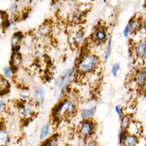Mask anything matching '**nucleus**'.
Segmentation results:
<instances>
[{"instance_id": "f257e3e1", "label": "nucleus", "mask_w": 146, "mask_h": 146, "mask_svg": "<svg viewBox=\"0 0 146 146\" xmlns=\"http://www.w3.org/2000/svg\"><path fill=\"white\" fill-rule=\"evenodd\" d=\"M98 62V58L96 55H93V54L85 55L79 61L78 70L83 74L90 73L96 69Z\"/></svg>"}, {"instance_id": "f03ea898", "label": "nucleus", "mask_w": 146, "mask_h": 146, "mask_svg": "<svg viewBox=\"0 0 146 146\" xmlns=\"http://www.w3.org/2000/svg\"><path fill=\"white\" fill-rule=\"evenodd\" d=\"M75 72L74 70L70 68L68 70H66L65 71L60 75L54 82V85L58 89H62V88H67L69 83L71 82L74 78Z\"/></svg>"}, {"instance_id": "7ed1b4c3", "label": "nucleus", "mask_w": 146, "mask_h": 146, "mask_svg": "<svg viewBox=\"0 0 146 146\" xmlns=\"http://www.w3.org/2000/svg\"><path fill=\"white\" fill-rule=\"evenodd\" d=\"M94 131V122L90 119H85V121L81 124L80 129H79V134L83 138H86L93 134Z\"/></svg>"}, {"instance_id": "20e7f679", "label": "nucleus", "mask_w": 146, "mask_h": 146, "mask_svg": "<svg viewBox=\"0 0 146 146\" xmlns=\"http://www.w3.org/2000/svg\"><path fill=\"white\" fill-rule=\"evenodd\" d=\"M45 94H46V91L42 86L37 87L33 92L34 100L38 106H43L44 102H45Z\"/></svg>"}, {"instance_id": "39448f33", "label": "nucleus", "mask_w": 146, "mask_h": 146, "mask_svg": "<svg viewBox=\"0 0 146 146\" xmlns=\"http://www.w3.org/2000/svg\"><path fill=\"white\" fill-rule=\"evenodd\" d=\"M20 112L25 118L31 117L32 115L35 113V106L31 103L23 102L20 106Z\"/></svg>"}, {"instance_id": "423d86ee", "label": "nucleus", "mask_w": 146, "mask_h": 146, "mask_svg": "<svg viewBox=\"0 0 146 146\" xmlns=\"http://www.w3.org/2000/svg\"><path fill=\"white\" fill-rule=\"evenodd\" d=\"M107 36H108V35H107L106 30L105 28L99 27L94 33L93 39H94V42L96 43H103L104 42H106L107 40Z\"/></svg>"}, {"instance_id": "0eeeda50", "label": "nucleus", "mask_w": 146, "mask_h": 146, "mask_svg": "<svg viewBox=\"0 0 146 146\" xmlns=\"http://www.w3.org/2000/svg\"><path fill=\"white\" fill-rule=\"evenodd\" d=\"M23 62V57L19 52H13L11 60H10V66L11 67L13 71H16Z\"/></svg>"}, {"instance_id": "6e6552de", "label": "nucleus", "mask_w": 146, "mask_h": 146, "mask_svg": "<svg viewBox=\"0 0 146 146\" xmlns=\"http://www.w3.org/2000/svg\"><path fill=\"white\" fill-rule=\"evenodd\" d=\"M76 113V106L73 102L65 99V107H64V116L66 117H71Z\"/></svg>"}, {"instance_id": "1a4fd4ad", "label": "nucleus", "mask_w": 146, "mask_h": 146, "mask_svg": "<svg viewBox=\"0 0 146 146\" xmlns=\"http://www.w3.org/2000/svg\"><path fill=\"white\" fill-rule=\"evenodd\" d=\"M22 39L23 34L21 32H16L13 35L11 38V46L13 52H19Z\"/></svg>"}, {"instance_id": "9d476101", "label": "nucleus", "mask_w": 146, "mask_h": 146, "mask_svg": "<svg viewBox=\"0 0 146 146\" xmlns=\"http://www.w3.org/2000/svg\"><path fill=\"white\" fill-rule=\"evenodd\" d=\"M135 53L137 58H144L146 55V43L145 41H141L135 46Z\"/></svg>"}, {"instance_id": "9b49d317", "label": "nucleus", "mask_w": 146, "mask_h": 146, "mask_svg": "<svg viewBox=\"0 0 146 146\" xmlns=\"http://www.w3.org/2000/svg\"><path fill=\"white\" fill-rule=\"evenodd\" d=\"M146 74L145 70H141L136 72L134 76V80L137 85L140 87H143L145 86Z\"/></svg>"}, {"instance_id": "f8f14e48", "label": "nucleus", "mask_w": 146, "mask_h": 146, "mask_svg": "<svg viewBox=\"0 0 146 146\" xmlns=\"http://www.w3.org/2000/svg\"><path fill=\"white\" fill-rule=\"evenodd\" d=\"M129 23L130 25V32H137L142 27L143 21L141 18H133Z\"/></svg>"}, {"instance_id": "ddd939ff", "label": "nucleus", "mask_w": 146, "mask_h": 146, "mask_svg": "<svg viewBox=\"0 0 146 146\" xmlns=\"http://www.w3.org/2000/svg\"><path fill=\"white\" fill-rule=\"evenodd\" d=\"M11 88V85L10 82L7 80V78H6L4 76H0V95H3L7 94Z\"/></svg>"}, {"instance_id": "4468645a", "label": "nucleus", "mask_w": 146, "mask_h": 146, "mask_svg": "<svg viewBox=\"0 0 146 146\" xmlns=\"http://www.w3.org/2000/svg\"><path fill=\"white\" fill-rule=\"evenodd\" d=\"M138 137L137 135L134 134H127L125 138L123 141V144L124 145L126 146H134L137 145L138 144Z\"/></svg>"}, {"instance_id": "2eb2a0df", "label": "nucleus", "mask_w": 146, "mask_h": 146, "mask_svg": "<svg viewBox=\"0 0 146 146\" xmlns=\"http://www.w3.org/2000/svg\"><path fill=\"white\" fill-rule=\"evenodd\" d=\"M96 110H97V107L96 106L90 108V109H84L80 113L81 117L84 119V120L85 119H90V117L94 116Z\"/></svg>"}, {"instance_id": "dca6fc26", "label": "nucleus", "mask_w": 146, "mask_h": 146, "mask_svg": "<svg viewBox=\"0 0 146 146\" xmlns=\"http://www.w3.org/2000/svg\"><path fill=\"white\" fill-rule=\"evenodd\" d=\"M10 142V136L3 128L0 129V146L7 145Z\"/></svg>"}, {"instance_id": "f3484780", "label": "nucleus", "mask_w": 146, "mask_h": 146, "mask_svg": "<svg viewBox=\"0 0 146 146\" xmlns=\"http://www.w3.org/2000/svg\"><path fill=\"white\" fill-rule=\"evenodd\" d=\"M50 124L48 123L45 124L42 127L39 135L40 140H44L45 138H46V137L50 133Z\"/></svg>"}, {"instance_id": "a211bd4d", "label": "nucleus", "mask_w": 146, "mask_h": 146, "mask_svg": "<svg viewBox=\"0 0 146 146\" xmlns=\"http://www.w3.org/2000/svg\"><path fill=\"white\" fill-rule=\"evenodd\" d=\"M131 123V118L129 115H125L121 119V126L123 129H128V127L129 126Z\"/></svg>"}, {"instance_id": "6ab92c4d", "label": "nucleus", "mask_w": 146, "mask_h": 146, "mask_svg": "<svg viewBox=\"0 0 146 146\" xmlns=\"http://www.w3.org/2000/svg\"><path fill=\"white\" fill-rule=\"evenodd\" d=\"M84 39V35L82 31L75 32L73 35V40H74V43L80 44L82 43V42Z\"/></svg>"}, {"instance_id": "aec40b11", "label": "nucleus", "mask_w": 146, "mask_h": 146, "mask_svg": "<svg viewBox=\"0 0 146 146\" xmlns=\"http://www.w3.org/2000/svg\"><path fill=\"white\" fill-rule=\"evenodd\" d=\"M22 7L21 5L19 3V2L16 0L14 3H12L11 5L10 6V11L13 13V14H17L18 12L19 11L20 8Z\"/></svg>"}, {"instance_id": "412c9836", "label": "nucleus", "mask_w": 146, "mask_h": 146, "mask_svg": "<svg viewBox=\"0 0 146 146\" xmlns=\"http://www.w3.org/2000/svg\"><path fill=\"white\" fill-rule=\"evenodd\" d=\"M50 31V27H49L47 24H44L43 26H42L38 30V34L41 36H46L48 35L49 32Z\"/></svg>"}, {"instance_id": "4be33fe9", "label": "nucleus", "mask_w": 146, "mask_h": 146, "mask_svg": "<svg viewBox=\"0 0 146 146\" xmlns=\"http://www.w3.org/2000/svg\"><path fill=\"white\" fill-rule=\"evenodd\" d=\"M3 76L6 78H11L12 76L14 74V71L11 66H5L3 69Z\"/></svg>"}, {"instance_id": "5701e85b", "label": "nucleus", "mask_w": 146, "mask_h": 146, "mask_svg": "<svg viewBox=\"0 0 146 146\" xmlns=\"http://www.w3.org/2000/svg\"><path fill=\"white\" fill-rule=\"evenodd\" d=\"M111 53H112V37H110L109 40H108V44H107L106 50V55H105L106 60H107L110 57Z\"/></svg>"}, {"instance_id": "b1692460", "label": "nucleus", "mask_w": 146, "mask_h": 146, "mask_svg": "<svg viewBox=\"0 0 146 146\" xmlns=\"http://www.w3.org/2000/svg\"><path fill=\"white\" fill-rule=\"evenodd\" d=\"M57 137H54H54H52L51 138L48 139L47 141H46L45 142L42 144V145H57Z\"/></svg>"}, {"instance_id": "393cba45", "label": "nucleus", "mask_w": 146, "mask_h": 146, "mask_svg": "<svg viewBox=\"0 0 146 146\" xmlns=\"http://www.w3.org/2000/svg\"><path fill=\"white\" fill-rule=\"evenodd\" d=\"M120 70V64L119 63H115L113 66V67H112V70H111V73H112V74L113 75L114 77L117 76V73Z\"/></svg>"}, {"instance_id": "a878e982", "label": "nucleus", "mask_w": 146, "mask_h": 146, "mask_svg": "<svg viewBox=\"0 0 146 146\" xmlns=\"http://www.w3.org/2000/svg\"><path fill=\"white\" fill-rule=\"evenodd\" d=\"M128 134V131L127 129H123V131L120 133V136H119V142H120V145H122L124 140L125 138L126 135Z\"/></svg>"}, {"instance_id": "bb28decb", "label": "nucleus", "mask_w": 146, "mask_h": 146, "mask_svg": "<svg viewBox=\"0 0 146 146\" xmlns=\"http://www.w3.org/2000/svg\"><path fill=\"white\" fill-rule=\"evenodd\" d=\"M115 111H116L117 114L118 115V117H121V116L123 114V110L121 106H117L115 107Z\"/></svg>"}, {"instance_id": "cd10ccee", "label": "nucleus", "mask_w": 146, "mask_h": 146, "mask_svg": "<svg viewBox=\"0 0 146 146\" xmlns=\"http://www.w3.org/2000/svg\"><path fill=\"white\" fill-rule=\"evenodd\" d=\"M129 33H130V25H129V23H128L126 27H125V30H124L123 34H124L125 37H128Z\"/></svg>"}, {"instance_id": "c85d7f7f", "label": "nucleus", "mask_w": 146, "mask_h": 146, "mask_svg": "<svg viewBox=\"0 0 146 146\" xmlns=\"http://www.w3.org/2000/svg\"><path fill=\"white\" fill-rule=\"evenodd\" d=\"M3 106H4L3 102L0 100V113L2 112V110H3Z\"/></svg>"}, {"instance_id": "c756f323", "label": "nucleus", "mask_w": 146, "mask_h": 146, "mask_svg": "<svg viewBox=\"0 0 146 146\" xmlns=\"http://www.w3.org/2000/svg\"><path fill=\"white\" fill-rule=\"evenodd\" d=\"M87 145H98V144L94 141H93V142H89L87 144Z\"/></svg>"}]
</instances>
